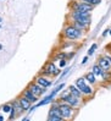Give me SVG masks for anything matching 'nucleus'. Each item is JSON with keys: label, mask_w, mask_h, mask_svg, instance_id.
Returning a JSON list of instances; mask_svg holds the SVG:
<instances>
[{"label": "nucleus", "mask_w": 111, "mask_h": 121, "mask_svg": "<svg viewBox=\"0 0 111 121\" xmlns=\"http://www.w3.org/2000/svg\"><path fill=\"white\" fill-rule=\"evenodd\" d=\"M84 34H86V32L73 27L70 23H65L64 28H62V32H61V38L65 40L76 42V40H82L83 37H84Z\"/></svg>", "instance_id": "nucleus-1"}, {"label": "nucleus", "mask_w": 111, "mask_h": 121, "mask_svg": "<svg viewBox=\"0 0 111 121\" xmlns=\"http://www.w3.org/2000/svg\"><path fill=\"white\" fill-rule=\"evenodd\" d=\"M58 100L59 102H64V103L68 104L70 106H72V108L77 109V110H79L82 106L84 105V103H86L84 99H81V98H77V97L70 94V91H68V89H65V91L62 89L61 91Z\"/></svg>", "instance_id": "nucleus-2"}, {"label": "nucleus", "mask_w": 111, "mask_h": 121, "mask_svg": "<svg viewBox=\"0 0 111 121\" xmlns=\"http://www.w3.org/2000/svg\"><path fill=\"white\" fill-rule=\"evenodd\" d=\"M65 88V83H60L58 84L56 87H55L51 92L48 95H45L41 100H39L37 104H34V106H31V109L28 111H33L36 108H40V106H43V105H46V104H51L54 100H55V97H56L59 93H61V91Z\"/></svg>", "instance_id": "nucleus-3"}, {"label": "nucleus", "mask_w": 111, "mask_h": 121, "mask_svg": "<svg viewBox=\"0 0 111 121\" xmlns=\"http://www.w3.org/2000/svg\"><path fill=\"white\" fill-rule=\"evenodd\" d=\"M68 21H76V22L83 23L86 26H90L92 23V12H81V11H74L70 10V13L67 15Z\"/></svg>", "instance_id": "nucleus-4"}, {"label": "nucleus", "mask_w": 111, "mask_h": 121, "mask_svg": "<svg viewBox=\"0 0 111 121\" xmlns=\"http://www.w3.org/2000/svg\"><path fill=\"white\" fill-rule=\"evenodd\" d=\"M74 86L82 92V94L84 95L86 99H88V98H93L94 94H95V89H94V87L90 86V84H89V83L84 80V77H78L77 80L74 81Z\"/></svg>", "instance_id": "nucleus-5"}, {"label": "nucleus", "mask_w": 111, "mask_h": 121, "mask_svg": "<svg viewBox=\"0 0 111 121\" xmlns=\"http://www.w3.org/2000/svg\"><path fill=\"white\" fill-rule=\"evenodd\" d=\"M58 106H59V110L61 112V116L64 120L66 121H73L76 115H77V109L72 108L68 104L64 103V102H59L58 100Z\"/></svg>", "instance_id": "nucleus-6"}, {"label": "nucleus", "mask_w": 111, "mask_h": 121, "mask_svg": "<svg viewBox=\"0 0 111 121\" xmlns=\"http://www.w3.org/2000/svg\"><path fill=\"white\" fill-rule=\"evenodd\" d=\"M70 10L81 11V12H92L94 10V6L83 3L81 0H72L70 3Z\"/></svg>", "instance_id": "nucleus-7"}, {"label": "nucleus", "mask_w": 111, "mask_h": 121, "mask_svg": "<svg viewBox=\"0 0 111 121\" xmlns=\"http://www.w3.org/2000/svg\"><path fill=\"white\" fill-rule=\"evenodd\" d=\"M43 69L46 71L48 73H49L53 78H56V77H59L60 75H61V69L55 64L53 60H49V61H46L45 64H44V66H43Z\"/></svg>", "instance_id": "nucleus-8"}, {"label": "nucleus", "mask_w": 111, "mask_h": 121, "mask_svg": "<svg viewBox=\"0 0 111 121\" xmlns=\"http://www.w3.org/2000/svg\"><path fill=\"white\" fill-rule=\"evenodd\" d=\"M76 55L74 52H62V50H58V52H54V55L51 60L55 62V61H59V60H71L73 56Z\"/></svg>", "instance_id": "nucleus-9"}, {"label": "nucleus", "mask_w": 111, "mask_h": 121, "mask_svg": "<svg viewBox=\"0 0 111 121\" xmlns=\"http://www.w3.org/2000/svg\"><path fill=\"white\" fill-rule=\"evenodd\" d=\"M34 82L37 84H39L40 87H43L45 89L50 88L54 82H53V78H49V77H44V76H40V75H37L36 78H34Z\"/></svg>", "instance_id": "nucleus-10"}, {"label": "nucleus", "mask_w": 111, "mask_h": 121, "mask_svg": "<svg viewBox=\"0 0 111 121\" xmlns=\"http://www.w3.org/2000/svg\"><path fill=\"white\" fill-rule=\"evenodd\" d=\"M27 88H28V89L32 92V93L36 95V97H38V98H40L41 95H44V94L46 93V89L43 88V87H40L39 84H37L34 81H32L31 83H28Z\"/></svg>", "instance_id": "nucleus-11"}, {"label": "nucleus", "mask_w": 111, "mask_h": 121, "mask_svg": "<svg viewBox=\"0 0 111 121\" xmlns=\"http://www.w3.org/2000/svg\"><path fill=\"white\" fill-rule=\"evenodd\" d=\"M96 64L104 70V71H111V64L109 62V60L104 56V54H101L98 60H96Z\"/></svg>", "instance_id": "nucleus-12"}, {"label": "nucleus", "mask_w": 111, "mask_h": 121, "mask_svg": "<svg viewBox=\"0 0 111 121\" xmlns=\"http://www.w3.org/2000/svg\"><path fill=\"white\" fill-rule=\"evenodd\" d=\"M21 95L25 97V98L27 99V100H29L32 104H37V103L39 102V98L34 95V94L32 93V92L28 89V88H26V89H23L22 92H21Z\"/></svg>", "instance_id": "nucleus-13"}, {"label": "nucleus", "mask_w": 111, "mask_h": 121, "mask_svg": "<svg viewBox=\"0 0 111 121\" xmlns=\"http://www.w3.org/2000/svg\"><path fill=\"white\" fill-rule=\"evenodd\" d=\"M83 77H84V80L89 83V84H90V86H96V84H98V78H96V76L92 72V71H88V72H86L84 73V76H83Z\"/></svg>", "instance_id": "nucleus-14"}, {"label": "nucleus", "mask_w": 111, "mask_h": 121, "mask_svg": "<svg viewBox=\"0 0 111 121\" xmlns=\"http://www.w3.org/2000/svg\"><path fill=\"white\" fill-rule=\"evenodd\" d=\"M67 89L70 91V94H72V95H74V97H77V98H81V99H84V100H86L84 95H83L82 92L74 86V83H73V84H70V86L67 87Z\"/></svg>", "instance_id": "nucleus-15"}, {"label": "nucleus", "mask_w": 111, "mask_h": 121, "mask_svg": "<svg viewBox=\"0 0 111 121\" xmlns=\"http://www.w3.org/2000/svg\"><path fill=\"white\" fill-rule=\"evenodd\" d=\"M11 105H12V108H13V110L16 111V114H17V116H20V115H22L23 114V108H22V105L20 104V102H18V99L16 98V99H13V100L11 102Z\"/></svg>", "instance_id": "nucleus-16"}, {"label": "nucleus", "mask_w": 111, "mask_h": 121, "mask_svg": "<svg viewBox=\"0 0 111 121\" xmlns=\"http://www.w3.org/2000/svg\"><path fill=\"white\" fill-rule=\"evenodd\" d=\"M90 71H92V72L96 76V78H100V80H101V77H103L104 72H105V71H104V70H103V69H101V67H100L96 62L92 66V70H90Z\"/></svg>", "instance_id": "nucleus-17"}, {"label": "nucleus", "mask_w": 111, "mask_h": 121, "mask_svg": "<svg viewBox=\"0 0 111 121\" xmlns=\"http://www.w3.org/2000/svg\"><path fill=\"white\" fill-rule=\"evenodd\" d=\"M17 99H18L20 104L22 105V108H23V110H25V111H27V110H29V109H31V106H32V103H31L29 100H27V99H26L25 97L20 95V97H18Z\"/></svg>", "instance_id": "nucleus-18"}, {"label": "nucleus", "mask_w": 111, "mask_h": 121, "mask_svg": "<svg viewBox=\"0 0 111 121\" xmlns=\"http://www.w3.org/2000/svg\"><path fill=\"white\" fill-rule=\"evenodd\" d=\"M101 81L105 83H110L111 82V71H105L101 77Z\"/></svg>", "instance_id": "nucleus-19"}, {"label": "nucleus", "mask_w": 111, "mask_h": 121, "mask_svg": "<svg viewBox=\"0 0 111 121\" xmlns=\"http://www.w3.org/2000/svg\"><path fill=\"white\" fill-rule=\"evenodd\" d=\"M96 49H98V44H96V43H93V44L90 45V48L88 49L87 55H88V56H92V55L95 53V50H96Z\"/></svg>", "instance_id": "nucleus-20"}, {"label": "nucleus", "mask_w": 111, "mask_h": 121, "mask_svg": "<svg viewBox=\"0 0 111 121\" xmlns=\"http://www.w3.org/2000/svg\"><path fill=\"white\" fill-rule=\"evenodd\" d=\"M61 120H64L61 116L51 115V114H48V117H46V121H61Z\"/></svg>", "instance_id": "nucleus-21"}, {"label": "nucleus", "mask_w": 111, "mask_h": 121, "mask_svg": "<svg viewBox=\"0 0 111 121\" xmlns=\"http://www.w3.org/2000/svg\"><path fill=\"white\" fill-rule=\"evenodd\" d=\"M81 1L83 3H86V4H89V5H92V6H98L100 3H101V0H81Z\"/></svg>", "instance_id": "nucleus-22"}, {"label": "nucleus", "mask_w": 111, "mask_h": 121, "mask_svg": "<svg viewBox=\"0 0 111 121\" xmlns=\"http://www.w3.org/2000/svg\"><path fill=\"white\" fill-rule=\"evenodd\" d=\"M1 110H3V112H5V114H10V111L12 110V105H11V103L9 104H4L3 106H1Z\"/></svg>", "instance_id": "nucleus-23"}, {"label": "nucleus", "mask_w": 111, "mask_h": 121, "mask_svg": "<svg viewBox=\"0 0 111 121\" xmlns=\"http://www.w3.org/2000/svg\"><path fill=\"white\" fill-rule=\"evenodd\" d=\"M67 64H68V61L67 60H59V67L60 69H64V67H67Z\"/></svg>", "instance_id": "nucleus-24"}, {"label": "nucleus", "mask_w": 111, "mask_h": 121, "mask_svg": "<svg viewBox=\"0 0 111 121\" xmlns=\"http://www.w3.org/2000/svg\"><path fill=\"white\" fill-rule=\"evenodd\" d=\"M17 116V114H16V111L13 110V108H12V110L10 111V114H9V120L10 121H12V120H15V117Z\"/></svg>", "instance_id": "nucleus-25"}, {"label": "nucleus", "mask_w": 111, "mask_h": 121, "mask_svg": "<svg viewBox=\"0 0 111 121\" xmlns=\"http://www.w3.org/2000/svg\"><path fill=\"white\" fill-rule=\"evenodd\" d=\"M70 70H71L70 67H66V69H65L64 71H62V72H61V75L59 76V77H60V80H61V78H64V77H65V76H66V75L68 73V71H70Z\"/></svg>", "instance_id": "nucleus-26"}, {"label": "nucleus", "mask_w": 111, "mask_h": 121, "mask_svg": "<svg viewBox=\"0 0 111 121\" xmlns=\"http://www.w3.org/2000/svg\"><path fill=\"white\" fill-rule=\"evenodd\" d=\"M88 60H89V56H88V55H86L84 58H83V60H82V65H86V64L88 62Z\"/></svg>", "instance_id": "nucleus-27"}, {"label": "nucleus", "mask_w": 111, "mask_h": 121, "mask_svg": "<svg viewBox=\"0 0 111 121\" xmlns=\"http://www.w3.org/2000/svg\"><path fill=\"white\" fill-rule=\"evenodd\" d=\"M104 56H105V58L109 60V62L111 64V54L110 53H104Z\"/></svg>", "instance_id": "nucleus-28"}, {"label": "nucleus", "mask_w": 111, "mask_h": 121, "mask_svg": "<svg viewBox=\"0 0 111 121\" xmlns=\"http://www.w3.org/2000/svg\"><path fill=\"white\" fill-rule=\"evenodd\" d=\"M109 31H110V30H105V31L103 32V34H101V35H103V37H106V35L109 34Z\"/></svg>", "instance_id": "nucleus-29"}, {"label": "nucleus", "mask_w": 111, "mask_h": 121, "mask_svg": "<svg viewBox=\"0 0 111 121\" xmlns=\"http://www.w3.org/2000/svg\"><path fill=\"white\" fill-rule=\"evenodd\" d=\"M107 50H109V53L111 54V44H110V45H107Z\"/></svg>", "instance_id": "nucleus-30"}, {"label": "nucleus", "mask_w": 111, "mask_h": 121, "mask_svg": "<svg viewBox=\"0 0 111 121\" xmlns=\"http://www.w3.org/2000/svg\"><path fill=\"white\" fill-rule=\"evenodd\" d=\"M0 121H5V119H4V116L1 115V114H0Z\"/></svg>", "instance_id": "nucleus-31"}, {"label": "nucleus", "mask_w": 111, "mask_h": 121, "mask_svg": "<svg viewBox=\"0 0 111 121\" xmlns=\"http://www.w3.org/2000/svg\"><path fill=\"white\" fill-rule=\"evenodd\" d=\"M1 22H3V18H1V17H0V25H1Z\"/></svg>", "instance_id": "nucleus-32"}, {"label": "nucleus", "mask_w": 111, "mask_h": 121, "mask_svg": "<svg viewBox=\"0 0 111 121\" xmlns=\"http://www.w3.org/2000/svg\"><path fill=\"white\" fill-rule=\"evenodd\" d=\"M0 50H3V45L1 44H0Z\"/></svg>", "instance_id": "nucleus-33"}, {"label": "nucleus", "mask_w": 111, "mask_h": 121, "mask_svg": "<svg viewBox=\"0 0 111 121\" xmlns=\"http://www.w3.org/2000/svg\"><path fill=\"white\" fill-rule=\"evenodd\" d=\"M109 34H110V35H111V30H110V31H109Z\"/></svg>", "instance_id": "nucleus-34"}, {"label": "nucleus", "mask_w": 111, "mask_h": 121, "mask_svg": "<svg viewBox=\"0 0 111 121\" xmlns=\"http://www.w3.org/2000/svg\"><path fill=\"white\" fill-rule=\"evenodd\" d=\"M26 121H29V119H27V120H26Z\"/></svg>", "instance_id": "nucleus-35"}, {"label": "nucleus", "mask_w": 111, "mask_h": 121, "mask_svg": "<svg viewBox=\"0 0 111 121\" xmlns=\"http://www.w3.org/2000/svg\"><path fill=\"white\" fill-rule=\"evenodd\" d=\"M0 30H1V25H0Z\"/></svg>", "instance_id": "nucleus-36"}]
</instances>
